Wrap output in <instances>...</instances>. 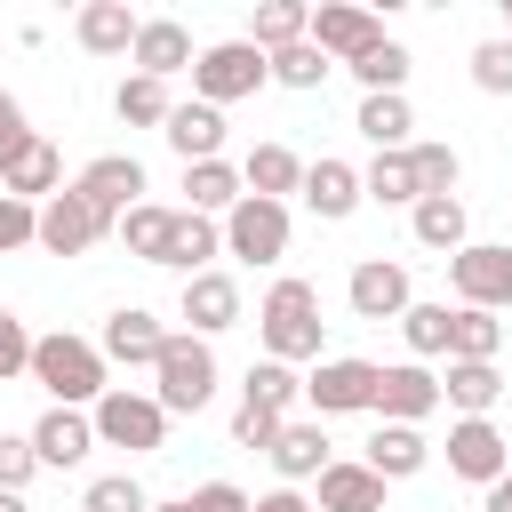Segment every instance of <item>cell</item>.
Returning a JSON list of instances; mask_svg holds the SVG:
<instances>
[{
	"mask_svg": "<svg viewBox=\"0 0 512 512\" xmlns=\"http://www.w3.org/2000/svg\"><path fill=\"white\" fill-rule=\"evenodd\" d=\"M256 336H264V360H280V368L320 360V336H328V320H320V288L296 280V272L272 280L264 304H256Z\"/></svg>",
	"mask_w": 512,
	"mask_h": 512,
	"instance_id": "obj_1",
	"label": "cell"
},
{
	"mask_svg": "<svg viewBox=\"0 0 512 512\" xmlns=\"http://www.w3.org/2000/svg\"><path fill=\"white\" fill-rule=\"evenodd\" d=\"M32 384L48 392V408H96L112 392V368L88 336H32Z\"/></svg>",
	"mask_w": 512,
	"mask_h": 512,
	"instance_id": "obj_2",
	"label": "cell"
},
{
	"mask_svg": "<svg viewBox=\"0 0 512 512\" xmlns=\"http://www.w3.org/2000/svg\"><path fill=\"white\" fill-rule=\"evenodd\" d=\"M152 400H160L168 416H200V408L216 400V344L168 328V344H160V360H152Z\"/></svg>",
	"mask_w": 512,
	"mask_h": 512,
	"instance_id": "obj_3",
	"label": "cell"
},
{
	"mask_svg": "<svg viewBox=\"0 0 512 512\" xmlns=\"http://www.w3.org/2000/svg\"><path fill=\"white\" fill-rule=\"evenodd\" d=\"M88 424H96V448H128V456H160L168 448V408L152 392H136V384H112L88 408Z\"/></svg>",
	"mask_w": 512,
	"mask_h": 512,
	"instance_id": "obj_4",
	"label": "cell"
},
{
	"mask_svg": "<svg viewBox=\"0 0 512 512\" xmlns=\"http://www.w3.org/2000/svg\"><path fill=\"white\" fill-rule=\"evenodd\" d=\"M272 72H264V48H248V40H216V48H200L192 56V96L200 104H240V96H256Z\"/></svg>",
	"mask_w": 512,
	"mask_h": 512,
	"instance_id": "obj_5",
	"label": "cell"
},
{
	"mask_svg": "<svg viewBox=\"0 0 512 512\" xmlns=\"http://www.w3.org/2000/svg\"><path fill=\"white\" fill-rule=\"evenodd\" d=\"M376 400V360H352V352H320L312 376H304V408L328 424V416H360Z\"/></svg>",
	"mask_w": 512,
	"mask_h": 512,
	"instance_id": "obj_6",
	"label": "cell"
},
{
	"mask_svg": "<svg viewBox=\"0 0 512 512\" xmlns=\"http://www.w3.org/2000/svg\"><path fill=\"white\" fill-rule=\"evenodd\" d=\"M448 288H456V304H472V312H504V304H512V248L464 240V248L448 256Z\"/></svg>",
	"mask_w": 512,
	"mask_h": 512,
	"instance_id": "obj_7",
	"label": "cell"
},
{
	"mask_svg": "<svg viewBox=\"0 0 512 512\" xmlns=\"http://www.w3.org/2000/svg\"><path fill=\"white\" fill-rule=\"evenodd\" d=\"M224 256H240V264H280L288 256V200H248L240 192V208L224 216Z\"/></svg>",
	"mask_w": 512,
	"mask_h": 512,
	"instance_id": "obj_8",
	"label": "cell"
},
{
	"mask_svg": "<svg viewBox=\"0 0 512 512\" xmlns=\"http://www.w3.org/2000/svg\"><path fill=\"white\" fill-rule=\"evenodd\" d=\"M104 232H112V216H104V208H88V200L64 184V192H48V200H40V240H32V248H48V256H88Z\"/></svg>",
	"mask_w": 512,
	"mask_h": 512,
	"instance_id": "obj_9",
	"label": "cell"
},
{
	"mask_svg": "<svg viewBox=\"0 0 512 512\" xmlns=\"http://www.w3.org/2000/svg\"><path fill=\"white\" fill-rule=\"evenodd\" d=\"M432 408H440V376H432L424 360H392V368H376V400H368L376 424H424Z\"/></svg>",
	"mask_w": 512,
	"mask_h": 512,
	"instance_id": "obj_10",
	"label": "cell"
},
{
	"mask_svg": "<svg viewBox=\"0 0 512 512\" xmlns=\"http://www.w3.org/2000/svg\"><path fill=\"white\" fill-rule=\"evenodd\" d=\"M344 304H352V320H400V312L416 304L408 264H392V256H360L352 280H344Z\"/></svg>",
	"mask_w": 512,
	"mask_h": 512,
	"instance_id": "obj_11",
	"label": "cell"
},
{
	"mask_svg": "<svg viewBox=\"0 0 512 512\" xmlns=\"http://www.w3.org/2000/svg\"><path fill=\"white\" fill-rule=\"evenodd\" d=\"M448 472L456 480H480V488L512 472V440L496 432V416H456L448 424Z\"/></svg>",
	"mask_w": 512,
	"mask_h": 512,
	"instance_id": "obj_12",
	"label": "cell"
},
{
	"mask_svg": "<svg viewBox=\"0 0 512 512\" xmlns=\"http://www.w3.org/2000/svg\"><path fill=\"white\" fill-rule=\"evenodd\" d=\"M72 192H80L88 208H104V216L120 224V216H128V208L144 200V160H136V152H96V160H88V168L72 176Z\"/></svg>",
	"mask_w": 512,
	"mask_h": 512,
	"instance_id": "obj_13",
	"label": "cell"
},
{
	"mask_svg": "<svg viewBox=\"0 0 512 512\" xmlns=\"http://www.w3.org/2000/svg\"><path fill=\"white\" fill-rule=\"evenodd\" d=\"M264 456H272L280 488H304V480H320V472L336 464V440H328V424H320V416H288V424H280V440H272Z\"/></svg>",
	"mask_w": 512,
	"mask_h": 512,
	"instance_id": "obj_14",
	"label": "cell"
},
{
	"mask_svg": "<svg viewBox=\"0 0 512 512\" xmlns=\"http://www.w3.org/2000/svg\"><path fill=\"white\" fill-rule=\"evenodd\" d=\"M328 64H352L360 48H376L384 40V24H376V8H360V0H328V8H312V32H304Z\"/></svg>",
	"mask_w": 512,
	"mask_h": 512,
	"instance_id": "obj_15",
	"label": "cell"
},
{
	"mask_svg": "<svg viewBox=\"0 0 512 512\" xmlns=\"http://www.w3.org/2000/svg\"><path fill=\"white\" fill-rule=\"evenodd\" d=\"M160 344H168V328H160V312H144V304H120V312L104 320V336H96L104 368H152Z\"/></svg>",
	"mask_w": 512,
	"mask_h": 512,
	"instance_id": "obj_16",
	"label": "cell"
},
{
	"mask_svg": "<svg viewBox=\"0 0 512 512\" xmlns=\"http://www.w3.org/2000/svg\"><path fill=\"white\" fill-rule=\"evenodd\" d=\"M176 312H184V336H224L240 320V280L232 272H192L184 296H176Z\"/></svg>",
	"mask_w": 512,
	"mask_h": 512,
	"instance_id": "obj_17",
	"label": "cell"
},
{
	"mask_svg": "<svg viewBox=\"0 0 512 512\" xmlns=\"http://www.w3.org/2000/svg\"><path fill=\"white\" fill-rule=\"evenodd\" d=\"M32 456H40V472H72V464H88V456H96V424H88V408H48V416L32 424Z\"/></svg>",
	"mask_w": 512,
	"mask_h": 512,
	"instance_id": "obj_18",
	"label": "cell"
},
{
	"mask_svg": "<svg viewBox=\"0 0 512 512\" xmlns=\"http://www.w3.org/2000/svg\"><path fill=\"white\" fill-rule=\"evenodd\" d=\"M192 32L176 24V16H144L136 24V48H128V64L144 72V80H176V72H192Z\"/></svg>",
	"mask_w": 512,
	"mask_h": 512,
	"instance_id": "obj_19",
	"label": "cell"
},
{
	"mask_svg": "<svg viewBox=\"0 0 512 512\" xmlns=\"http://www.w3.org/2000/svg\"><path fill=\"white\" fill-rule=\"evenodd\" d=\"M296 192H304V208H312L320 224H344V216L360 208V168L320 152V160H304V184H296Z\"/></svg>",
	"mask_w": 512,
	"mask_h": 512,
	"instance_id": "obj_20",
	"label": "cell"
},
{
	"mask_svg": "<svg viewBox=\"0 0 512 512\" xmlns=\"http://www.w3.org/2000/svg\"><path fill=\"white\" fill-rule=\"evenodd\" d=\"M360 464H368V472H376V480L392 488V480H416V472L432 464V440H424V424H376V432H368V456H360Z\"/></svg>",
	"mask_w": 512,
	"mask_h": 512,
	"instance_id": "obj_21",
	"label": "cell"
},
{
	"mask_svg": "<svg viewBox=\"0 0 512 512\" xmlns=\"http://www.w3.org/2000/svg\"><path fill=\"white\" fill-rule=\"evenodd\" d=\"M160 136H168V152H176L184 168H200V160H224V112H216V104H200V96H192V104H176Z\"/></svg>",
	"mask_w": 512,
	"mask_h": 512,
	"instance_id": "obj_22",
	"label": "cell"
},
{
	"mask_svg": "<svg viewBox=\"0 0 512 512\" xmlns=\"http://www.w3.org/2000/svg\"><path fill=\"white\" fill-rule=\"evenodd\" d=\"M312 488H320V496H312V512H384V480H376L360 456H336Z\"/></svg>",
	"mask_w": 512,
	"mask_h": 512,
	"instance_id": "obj_23",
	"label": "cell"
},
{
	"mask_svg": "<svg viewBox=\"0 0 512 512\" xmlns=\"http://www.w3.org/2000/svg\"><path fill=\"white\" fill-rule=\"evenodd\" d=\"M136 24H144V16H136L128 0H88V8L72 16V40H80L88 56H128V48H136Z\"/></svg>",
	"mask_w": 512,
	"mask_h": 512,
	"instance_id": "obj_24",
	"label": "cell"
},
{
	"mask_svg": "<svg viewBox=\"0 0 512 512\" xmlns=\"http://www.w3.org/2000/svg\"><path fill=\"white\" fill-rule=\"evenodd\" d=\"M216 256H224V224L216 216H192V208H176V224H168V272H216Z\"/></svg>",
	"mask_w": 512,
	"mask_h": 512,
	"instance_id": "obj_25",
	"label": "cell"
},
{
	"mask_svg": "<svg viewBox=\"0 0 512 512\" xmlns=\"http://www.w3.org/2000/svg\"><path fill=\"white\" fill-rule=\"evenodd\" d=\"M0 192H8V200H32V208H40L48 192H64V160H56V144H48V136H32V144L0 168Z\"/></svg>",
	"mask_w": 512,
	"mask_h": 512,
	"instance_id": "obj_26",
	"label": "cell"
},
{
	"mask_svg": "<svg viewBox=\"0 0 512 512\" xmlns=\"http://www.w3.org/2000/svg\"><path fill=\"white\" fill-rule=\"evenodd\" d=\"M440 400H448L456 416H488V408L504 400V368H496V360H448Z\"/></svg>",
	"mask_w": 512,
	"mask_h": 512,
	"instance_id": "obj_27",
	"label": "cell"
},
{
	"mask_svg": "<svg viewBox=\"0 0 512 512\" xmlns=\"http://www.w3.org/2000/svg\"><path fill=\"white\" fill-rule=\"evenodd\" d=\"M296 184H304V160H296L288 144H256V152L240 160V192H248V200H288Z\"/></svg>",
	"mask_w": 512,
	"mask_h": 512,
	"instance_id": "obj_28",
	"label": "cell"
},
{
	"mask_svg": "<svg viewBox=\"0 0 512 512\" xmlns=\"http://www.w3.org/2000/svg\"><path fill=\"white\" fill-rule=\"evenodd\" d=\"M352 128H360L376 152H408V144H416V112H408V96H360Z\"/></svg>",
	"mask_w": 512,
	"mask_h": 512,
	"instance_id": "obj_29",
	"label": "cell"
},
{
	"mask_svg": "<svg viewBox=\"0 0 512 512\" xmlns=\"http://www.w3.org/2000/svg\"><path fill=\"white\" fill-rule=\"evenodd\" d=\"M184 208L224 224V216L240 208V168H232V160H200V168H184Z\"/></svg>",
	"mask_w": 512,
	"mask_h": 512,
	"instance_id": "obj_30",
	"label": "cell"
},
{
	"mask_svg": "<svg viewBox=\"0 0 512 512\" xmlns=\"http://www.w3.org/2000/svg\"><path fill=\"white\" fill-rule=\"evenodd\" d=\"M408 232H416V248L456 256V248L472 240V216H464V200L448 192V200H416V208H408Z\"/></svg>",
	"mask_w": 512,
	"mask_h": 512,
	"instance_id": "obj_31",
	"label": "cell"
},
{
	"mask_svg": "<svg viewBox=\"0 0 512 512\" xmlns=\"http://www.w3.org/2000/svg\"><path fill=\"white\" fill-rule=\"evenodd\" d=\"M344 72L360 80V96H408V48H400L392 32H384L376 48H360V56L344 64Z\"/></svg>",
	"mask_w": 512,
	"mask_h": 512,
	"instance_id": "obj_32",
	"label": "cell"
},
{
	"mask_svg": "<svg viewBox=\"0 0 512 512\" xmlns=\"http://www.w3.org/2000/svg\"><path fill=\"white\" fill-rule=\"evenodd\" d=\"M304 32H312V8H304V0H264V8L248 16V32H240V40L272 56V48H296Z\"/></svg>",
	"mask_w": 512,
	"mask_h": 512,
	"instance_id": "obj_33",
	"label": "cell"
},
{
	"mask_svg": "<svg viewBox=\"0 0 512 512\" xmlns=\"http://www.w3.org/2000/svg\"><path fill=\"white\" fill-rule=\"evenodd\" d=\"M112 112H120V128H168L176 96H168V80H144V72H128V80L112 88Z\"/></svg>",
	"mask_w": 512,
	"mask_h": 512,
	"instance_id": "obj_34",
	"label": "cell"
},
{
	"mask_svg": "<svg viewBox=\"0 0 512 512\" xmlns=\"http://www.w3.org/2000/svg\"><path fill=\"white\" fill-rule=\"evenodd\" d=\"M168 224H176V208H160V200H136L112 232H120V248L136 256V264H160L168 256Z\"/></svg>",
	"mask_w": 512,
	"mask_h": 512,
	"instance_id": "obj_35",
	"label": "cell"
},
{
	"mask_svg": "<svg viewBox=\"0 0 512 512\" xmlns=\"http://www.w3.org/2000/svg\"><path fill=\"white\" fill-rule=\"evenodd\" d=\"M496 352H504V320L472 312V304H448V360H496Z\"/></svg>",
	"mask_w": 512,
	"mask_h": 512,
	"instance_id": "obj_36",
	"label": "cell"
},
{
	"mask_svg": "<svg viewBox=\"0 0 512 512\" xmlns=\"http://www.w3.org/2000/svg\"><path fill=\"white\" fill-rule=\"evenodd\" d=\"M360 200H376V208H416V168H408V152H376V160L360 168Z\"/></svg>",
	"mask_w": 512,
	"mask_h": 512,
	"instance_id": "obj_37",
	"label": "cell"
},
{
	"mask_svg": "<svg viewBox=\"0 0 512 512\" xmlns=\"http://www.w3.org/2000/svg\"><path fill=\"white\" fill-rule=\"evenodd\" d=\"M240 400H256V408H272V416H296V400H304V376H296V368H280V360H248V384H240Z\"/></svg>",
	"mask_w": 512,
	"mask_h": 512,
	"instance_id": "obj_38",
	"label": "cell"
},
{
	"mask_svg": "<svg viewBox=\"0 0 512 512\" xmlns=\"http://www.w3.org/2000/svg\"><path fill=\"white\" fill-rule=\"evenodd\" d=\"M408 168H416V200H448L456 192V176H464V160H456V144H408Z\"/></svg>",
	"mask_w": 512,
	"mask_h": 512,
	"instance_id": "obj_39",
	"label": "cell"
},
{
	"mask_svg": "<svg viewBox=\"0 0 512 512\" xmlns=\"http://www.w3.org/2000/svg\"><path fill=\"white\" fill-rule=\"evenodd\" d=\"M264 72H272L280 88H296V96H312V88H320V80H328L336 64H328V56L312 48V40H296V48H272V56H264Z\"/></svg>",
	"mask_w": 512,
	"mask_h": 512,
	"instance_id": "obj_40",
	"label": "cell"
},
{
	"mask_svg": "<svg viewBox=\"0 0 512 512\" xmlns=\"http://www.w3.org/2000/svg\"><path fill=\"white\" fill-rule=\"evenodd\" d=\"M400 336H408V360H448V304H408Z\"/></svg>",
	"mask_w": 512,
	"mask_h": 512,
	"instance_id": "obj_41",
	"label": "cell"
},
{
	"mask_svg": "<svg viewBox=\"0 0 512 512\" xmlns=\"http://www.w3.org/2000/svg\"><path fill=\"white\" fill-rule=\"evenodd\" d=\"M80 512H152V496H144V480H136V472H104V480H88Z\"/></svg>",
	"mask_w": 512,
	"mask_h": 512,
	"instance_id": "obj_42",
	"label": "cell"
},
{
	"mask_svg": "<svg viewBox=\"0 0 512 512\" xmlns=\"http://www.w3.org/2000/svg\"><path fill=\"white\" fill-rule=\"evenodd\" d=\"M152 512H248V488L200 480V488H184V496H168V504H152Z\"/></svg>",
	"mask_w": 512,
	"mask_h": 512,
	"instance_id": "obj_43",
	"label": "cell"
},
{
	"mask_svg": "<svg viewBox=\"0 0 512 512\" xmlns=\"http://www.w3.org/2000/svg\"><path fill=\"white\" fill-rule=\"evenodd\" d=\"M472 88L480 96H512V40H480L472 48Z\"/></svg>",
	"mask_w": 512,
	"mask_h": 512,
	"instance_id": "obj_44",
	"label": "cell"
},
{
	"mask_svg": "<svg viewBox=\"0 0 512 512\" xmlns=\"http://www.w3.org/2000/svg\"><path fill=\"white\" fill-rule=\"evenodd\" d=\"M16 376H32V328H24V312L0 304V384H16Z\"/></svg>",
	"mask_w": 512,
	"mask_h": 512,
	"instance_id": "obj_45",
	"label": "cell"
},
{
	"mask_svg": "<svg viewBox=\"0 0 512 512\" xmlns=\"http://www.w3.org/2000/svg\"><path fill=\"white\" fill-rule=\"evenodd\" d=\"M32 472H40L32 432H0V488H8V496H24V488H32Z\"/></svg>",
	"mask_w": 512,
	"mask_h": 512,
	"instance_id": "obj_46",
	"label": "cell"
},
{
	"mask_svg": "<svg viewBox=\"0 0 512 512\" xmlns=\"http://www.w3.org/2000/svg\"><path fill=\"white\" fill-rule=\"evenodd\" d=\"M280 424H288V416H272V408L240 400V408H232V448H272V440H280Z\"/></svg>",
	"mask_w": 512,
	"mask_h": 512,
	"instance_id": "obj_47",
	"label": "cell"
},
{
	"mask_svg": "<svg viewBox=\"0 0 512 512\" xmlns=\"http://www.w3.org/2000/svg\"><path fill=\"white\" fill-rule=\"evenodd\" d=\"M32 240H40V208L0 192V256H16V248H32Z\"/></svg>",
	"mask_w": 512,
	"mask_h": 512,
	"instance_id": "obj_48",
	"label": "cell"
},
{
	"mask_svg": "<svg viewBox=\"0 0 512 512\" xmlns=\"http://www.w3.org/2000/svg\"><path fill=\"white\" fill-rule=\"evenodd\" d=\"M32 136H40V128H32V120H24V104H16L8 88H0V168H8V160H16V152H24Z\"/></svg>",
	"mask_w": 512,
	"mask_h": 512,
	"instance_id": "obj_49",
	"label": "cell"
},
{
	"mask_svg": "<svg viewBox=\"0 0 512 512\" xmlns=\"http://www.w3.org/2000/svg\"><path fill=\"white\" fill-rule=\"evenodd\" d=\"M248 512H312V496L304 488H264V496H248Z\"/></svg>",
	"mask_w": 512,
	"mask_h": 512,
	"instance_id": "obj_50",
	"label": "cell"
},
{
	"mask_svg": "<svg viewBox=\"0 0 512 512\" xmlns=\"http://www.w3.org/2000/svg\"><path fill=\"white\" fill-rule=\"evenodd\" d=\"M488 512H512V472H504V480H488Z\"/></svg>",
	"mask_w": 512,
	"mask_h": 512,
	"instance_id": "obj_51",
	"label": "cell"
},
{
	"mask_svg": "<svg viewBox=\"0 0 512 512\" xmlns=\"http://www.w3.org/2000/svg\"><path fill=\"white\" fill-rule=\"evenodd\" d=\"M0 512H32V504H24V496H8V488H0Z\"/></svg>",
	"mask_w": 512,
	"mask_h": 512,
	"instance_id": "obj_52",
	"label": "cell"
},
{
	"mask_svg": "<svg viewBox=\"0 0 512 512\" xmlns=\"http://www.w3.org/2000/svg\"><path fill=\"white\" fill-rule=\"evenodd\" d=\"M504 40H512V0H504Z\"/></svg>",
	"mask_w": 512,
	"mask_h": 512,
	"instance_id": "obj_53",
	"label": "cell"
}]
</instances>
